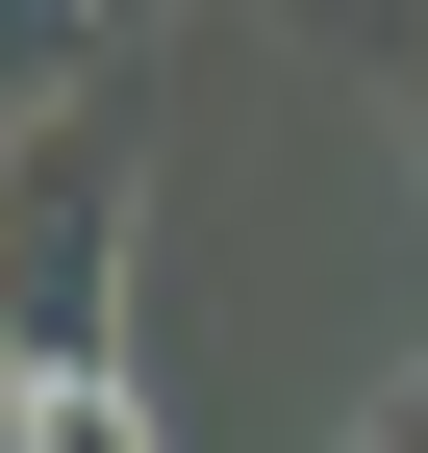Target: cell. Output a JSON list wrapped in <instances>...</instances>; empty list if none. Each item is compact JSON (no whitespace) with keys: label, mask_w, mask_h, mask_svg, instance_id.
Instances as JSON below:
<instances>
[{"label":"cell","mask_w":428,"mask_h":453,"mask_svg":"<svg viewBox=\"0 0 428 453\" xmlns=\"http://www.w3.org/2000/svg\"><path fill=\"white\" fill-rule=\"evenodd\" d=\"M26 453H151V428L101 403V378H26Z\"/></svg>","instance_id":"7a4b0ae2"},{"label":"cell","mask_w":428,"mask_h":453,"mask_svg":"<svg viewBox=\"0 0 428 453\" xmlns=\"http://www.w3.org/2000/svg\"><path fill=\"white\" fill-rule=\"evenodd\" d=\"M101 277H126V101L26 151V378H101Z\"/></svg>","instance_id":"6da1fadb"}]
</instances>
